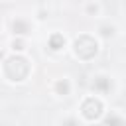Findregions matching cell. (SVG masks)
I'll use <instances>...</instances> for the list:
<instances>
[{
	"label": "cell",
	"instance_id": "6da1fadb",
	"mask_svg": "<svg viewBox=\"0 0 126 126\" xmlns=\"http://www.w3.org/2000/svg\"><path fill=\"white\" fill-rule=\"evenodd\" d=\"M100 110H102V106H100V102L94 100V98H87V100L83 102V114H85L89 120L98 118V116H100Z\"/></svg>",
	"mask_w": 126,
	"mask_h": 126
},
{
	"label": "cell",
	"instance_id": "7a4b0ae2",
	"mask_svg": "<svg viewBox=\"0 0 126 126\" xmlns=\"http://www.w3.org/2000/svg\"><path fill=\"white\" fill-rule=\"evenodd\" d=\"M63 43H65V39H63V35H59V33L51 35V39H49L51 49H61V47H63Z\"/></svg>",
	"mask_w": 126,
	"mask_h": 126
},
{
	"label": "cell",
	"instance_id": "3957f363",
	"mask_svg": "<svg viewBox=\"0 0 126 126\" xmlns=\"http://www.w3.org/2000/svg\"><path fill=\"white\" fill-rule=\"evenodd\" d=\"M104 126H124V122L118 118V116H114V114H110L106 120H104Z\"/></svg>",
	"mask_w": 126,
	"mask_h": 126
},
{
	"label": "cell",
	"instance_id": "277c9868",
	"mask_svg": "<svg viewBox=\"0 0 126 126\" xmlns=\"http://www.w3.org/2000/svg\"><path fill=\"white\" fill-rule=\"evenodd\" d=\"M94 87H96L98 91H108V83H106L104 77H98V79L94 81Z\"/></svg>",
	"mask_w": 126,
	"mask_h": 126
},
{
	"label": "cell",
	"instance_id": "5b68a950",
	"mask_svg": "<svg viewBox=\"0 0 126 126\" xmlns=\"http://www.w3.org/2000/svg\"><path fill=\"white\" fill-rule=\"evenodd\" d=\"M57 89H59V91H63V93H67V83H59V85H57Z\"/></svg>",
	"mask_w": 126,
	"mask_h": 126
},
{
	"label": "cell",
	"instance_id": "8992f818",
	"mask_svg": "<svg viewBox=\"0 0 126 126\" xmlns=\"http://www.w3.org/2000/svg\"><path fill=\"white\" fill-rule=\"evenodd\" d=\"M67 126H75V120H69V122H67Z\"/></svg>",
	"mask_w": 126,
	"mask_h": 126
}]
</instances>
